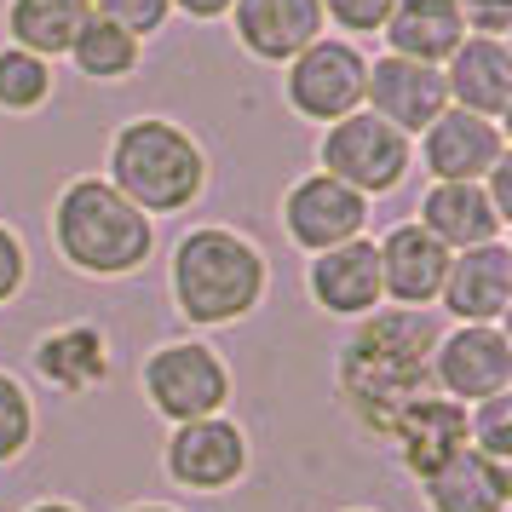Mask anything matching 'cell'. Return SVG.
<instances>
[{
    "mask_svg": "<svg viewBox=\"0 0 512 512\" xmlns=\"http://www.w3.org/2000/svg\"><path fill=\"white\" fill-rule=\"evenodd\" d=\"M443 340V323L426 311H380L357 328L340 351V374H334V392L351 409V420L374 432V438H392V426L420 397H432V351Z\"/></svg>",
    "mask_w": 512,
    "mask_h": 512,
    "instance_id": "obj_1",
    "label": "cell"
},
{
    "mask_svg": "<svg viewBox=\"0 0 512 512\" xmlns=\"http://www.w3.org/2000/svg\"><path fill=\"white\" fill-rule=\"evenodd\" d=\"M52 236H58V254L70 259L81 277H127L156 248L150 213L133 208L110 179H70L58 190Z\"/></svg>",
    "mask_w": 512,
    "mask_h": 512,
    "instance_id": "obj_2",
    "label": "cell"
},
{
    "mask_svg": "<svg viewBox=\"0 0 512 512\" xmlns=\"http://www.w3.org/2000/svg\"><path fill=\"white\" fill-rule=\"evenodd\" d=\"M110 185L139 213H185L208 185V156L185 127L139 116L110 144Z\"/></svg>",
    "mask_w": 512,
    "mask_h": 512,
    "instance_id": "obj_3",
    "label": "cell"
},
{
    "mask_svg": "<svg viewBox=\"0 0 512 512\" xmlns=\"http://www.w3.org/2000/svg\"><path fill=\"white\" fill-rule=\"evenodd\" d=\"M173 300L190 323H236L265 300V254L225 225L190 231L173 254Z\"/></svg>",
    "mask_w": 512,
    "mask_h": 512,
    "instance_id": "obj_4",
    "label": "cell"
},
{
    "mask_svg": "<svg viewBox=\"0 0 512 512\" xmlns=\"http://www.w3.org/2000/svg\"><path fill=\"white\" fill-rule=\"evenodd\" d=\"M323 173L351 185L357 196H386L409 173V133H397L392 121H380L374 110H351V116L328 121Z\"/></svg>",
    "mask_w": 512,
    "mask_h": 512,
    "instance_id": "obj_5",
    "label": "cell"
},
{
    "mask_svg": "<svg viewBox=\"0 0 512 512\" xmlns=\"http://www.w3.org/2000/svg\"><path fill=\"white\" fill-rule=\"evenodd\" d=\"M139 380L144 397L156 403V415H167L173 426L219 415L225 397H231V369L219 363L213 346H196V340H173V346L150 351Z\"/></svg>",
    "mask_w": 512,
    "mask_h": 512,
    "instance_id": "obj_6",
    "label": "cell"
},
{
    "mask_svg": "<svg viewBox=\"0 0 512 512\" xmlns=\"http://www.w3.org/2000/svg\"><path fill=\"white\" fill-rule=\"evenodd\" d=\"M363 52L351 41H311L300 58H288V104L305 121H340L363 110Z\"/></svg>",
    "mask_w": 512,
    "mask_h": 512,
    "instance_id": "obj_7",
    "label": "cell"
},
{
    "mask_svg": "<svg viewBox=\"0 0 512 512\" xmlns=\"http://www.w3.org/2000/svg\"><path fill=\"white\" fill-rule=\"evenodd\" d=\"M432 380L455 403H484L512 386V346L495 323H461L432 351Z\"/></svg>",
    "mask_w": 512,
    "mask_h": 512,
    "instance_id": "obj_8",
    "label": "cell"
},
{
    "mask_svg": "<svg viewBox=\"0 0 512 512\" xmlns=\"http://www.w3.org/2000/svg\"><path fill=\"white\" fill-rule=\"evenodd\" d=\"M248 472V438L225 415L185 420L167 438V478L179 489H231Z\"/></svg>",
    "mask_w": 512,
    "mask_h": 512,
    "instance_id": "obj_9",
    "label": "cell"
},
{
    "mask_svg": "<svg viewBox=\"0 0 512 512\" xmlns=\"http://www.w3.org/2000/svg\"><path fill=\"white\" fill-rule=\"evenodd\" d=\"M363 98L374 104V116L392 121L397 133H426L432 121L449 110V87H443L438 64H415V58H374L363 75Z\"/></svg>",
    "mask_w": 512,
    "mask_h": 512,
    "instance_id": "obj_10",
    "label": "cell"
},
{
    "mask_svg": "<svg viewBox=\"0 0 512 512\" xmlns=\"http://www.w3.org/2000/svg\"><path fill=\"white\" fill-rule=\"evenodd\" d=\"M282 219H288V236L300 248L323 254V248H340L351 236H363V225H369V196H357L351 185L328 179V173H311V179H300V185L288 190Z\"/></svg>",
    "mask_w": 512,
    "mask_h": 512,
    "instance_id": "obj_11",
    "label": "cell"
},
{
    "mask_svg": "<svg viewBox=\"0 0 512 512\" xmlns=\"http://www.w3.org/2000/svg\"><path fill=\"white\" fill-rule=\"evenodd\" d=\"M443 87L455 110H472L484 121H501L512 110V52L495 35H466L461 47L443 58Z\"/></svg>",
    "mask_w": 512,
    "mask_h": 512,
    "instance_id": "obj_12",
    "label": "cell"
},
{
    "mask_svg": "<svg viewBox=\"0 0 512 512\" xmlns=\"http://www.w3.org/2000/svg\"><path fill=\"white\" fill-rule=\"evenodd\" d=\"M426 167L438 179H461V185H478L495 162H507V133L495 121L472 116V110H443L432 127H426V144H420Z\"/></svg>",
    "mask_w": 512,
    "mask_h": 512,
    "instance_id": "obj_13",
    "label": "cell"
},
{
    "mask_svg": "<svg viewBox=\"0 0 512 512\" xmlns=\"http://www.w3.org/2000/svg\"><path fill=\"white\" fill-rule=\"evenodd\" d=\"M231 12L236 41L265 64H288L323 41V0H231Z\"/></svg>",
    "mask_w": 512,
    "mask_h": 512,
    "instance_id": "obj_14",
    "label": "cell"
},
{
    "mask_svg": "<svg viewBox=\"0 0 512 512\" xmlns=\"http://www.w3.org/2000/svg\"><path fill=\"white\" fill-rule=\"evenodd\" d=\"M438 300L461 323H495L512 300V248L507 242L461 248V254L449 259V277H443Z\"/></svg>",
    "mask_w": 512,
    "mask_h": 512,
    "instance_id": "obj_15",
    "label": "cell"
},
{
    "mask_svg": "<svg viewBox=\"0 0 512 512\" xmlns=\"http://www.w3.org/2000/svg\"><path fill=\"white\" fill-rule=\"evenodd\" d=\"M449 248H443L438 236L426 231V225H397L386 231L380 242V294H392L397 305H426L438 300L443 277H449Z\"/></svg>",
    "mask_w": 512,
    "mask_h": 512,
    "instance_id": "obj_16",
    "label": "cell"
},
{
    "mask_svg": "<svg viewBox=\"0 0 512 512\" xmlns=\"http://www.w3.org/2000/svg\"><path fill=\"white\" fill-rule=\"evenodd\" d=\"M311 300L334 317H363L380 300V248L369 236H351L340 248L311 259Z\"/></svg>",
    "mask_w": 512,
    "mask_h": 512,
    "instance_id": "obj_17",
    "label": "cell"
},
{
    "mask_svg": "<svg viewBox=\"0 0 512 512\" xmlns=\"http://www.w3.org/2000/svg\"><path fill=\"white\" fill-rule=\"evenodd\" d=\"M420 225L438 236L443 248H484V242H501V213L489 202L484 185H461V179H438L420 202Z\"/></svg>",
    "mask_w": 512,
    "mask_h": 512,
    "instance_id": "obj_18",
    "label": "cell"
},
{
    "mask_svg": "<svg viewBox=\"0 0 512 512\" xmlns=\"http://www.w3.org/2000/svg\"><path fill=\"white\" fill-rule=\"evenodd\" d=\"M392 443L403 449V466L415 478H432L449 455H461L472 432H466V409L455 397H420L409 415L392 426Z\"/></svg>",
    "mask_w": 512,
    "mask_h": 512,
    "instance_id": "obj_19",
    "label": "cell"
},
{
    "mask_svg": "<svg viewBox=\"0 0 512 512\" xmlns=\"http://www.w3.org/2000/svg\"><path fill=\"white\" fill-rule=\"evenodd\" d=\"M380 29H386L397 58L443 64L466 41V12H461V0H392V12H386Z\"/></svg>",
    "mask_w": 512,
    "mask_h": 512,
    "instance_id": "obj_20",
    "label": "cell"
},
{
    "mask_svg": "<svg viewBox=\"0 0 512 512\" xmlns=\"http://www.w3.org/2000/svg\"><path fill=\"white\" fill-rule=\"evenodd\" d=\"M426 484V501L432 512H501L512 495V472L507 461H489L478 455L472 443H466L461 455H449V461L432 472V478H420Z\"/></svg>",
    "mask_w": 512,
    "mask_h": 512,
    "instance_id": "obj_21",
    "label": "cell"
},
{
    "mask_svg": "<svg viewBox=\"0 0 512 512\" xmlns=\"http://www.w3.org/2000/svg\"><path fill=\"white\" fill-rule=\"evenodd\" d=\"M87 18H93L87 0H12L6 6L12 41L35 58H64L75 47V35L87 29Z\"/></svg>",
    "mask_w": 512,
    "mask_h": 512,
    "instance_id": "obj_22",
    "label": "cell"
},
{
    "mask_svg": "<svg viewBox=\"0 0 512 512\" xmlns=\"http://www.w3.org/2000/svg\"><path fill=\"white\" fill-rule=\"evenodd\" d=\"M35 369L41 380H52L58 392H87L98 386L110 363H104V334L93 323H70V328H52L47 340L35 346Z\"/></svg>",
    "mask_w": 512,
    "mask_h": 512,
    "instance_id": "obj_23",
    "label": "cell"
},
{
    "mask_svg": "<svg viewBox=\"0 0 512 512\" xmlns=\"http://www.w3.org/2000/svg\"><path fill=\"white\" fill-rule=\"evenodd\" d=\"M70 58L87 81H121V75L139 70V35H127L110 18H87V29L75 35Z\"/></svg>",
    "mask_w": 512,
    "mask_h": 512,
    "instance_id": "obj_24",
    "label": "cell"
},
{
    "mask_svg": "<svg viewBox=\"0 0 512 512\" xmlns=\"http://www.w3.org/2000/svg\"><path fill=\"white\" fill-rule=\"evenodd\" d=\"M52 93V64L35 58L24 47H6L0 52V110L24 116V110H41Z\"/></svg>",
    "mask_w": 512,
    "mask_h": 512,
    "instance_id": "obj_25",
    "label": "cell"
},
{
    "mask_svg": "<svg viewBox=\"0 0 512 512\" xmlns=\"http://www.w3.org/2000/svg\"><path fill=\"white\" fill-rule=\"evenodd\" d=\"M35 438V403L18 374H0V461H18Z\"/></svg>",
    "mask_w": 512,
    "mask_h": 512,
    "instance_id": "obj_26",
    "label": "cell"
},
{
    "mask_svg": "<svg viewBox=\"0 0 512 512\" xmlns=\"http://www.w3.org/2000/svg\"><path fill=\"white\" fill-rule=\"evenodd\" d=\"M466 432H472V449L489 455V461H512V397H484L478 403V415L466 420Z\"/></svg>",
    "mask_w": 512,
    "mask_h": 512,
    "instance_id": "obj_27",
    "label": "cell"
},
{
    "mask_svg": "<svg viewBox=\"0 0 512 512\" xmlns=\"http://www.w3.org/2000/svg\"><path fill=\"white\" fill-rule=\"evenodd\" d=\"M93 6V18H110L121 24L127 35H150V29L167 24V12H173V0H87Z\"/></svg>",
    "mask_w": 512,
    "mask_h": 512,
    "instance_id": "obj_28",
    "label": "cell"
},
{
    "mask_svg": "<svg viewBox=\"0 0 512 512\" xmlns=\"http://www.w3.org/2000/svg\"><path fill=\"white\" fill-rule=\"evenodd\" d=\"M386 12H392V0H323V18H334L351 35H374L386 24Z\"/></svg>",
    "mask_w": 512,
    "mask_h": 512,
    "instance_id": "obj_29",
    "label": "cell"
},
{
    "mask_svg": "<svg viewBox=\"0 0 512 512\" xmlns=\"http://www.w3.org/2000/svg\"><path fill=\"white\" fill-rule=\"evenodd\" d=\"M24 277H29V254H24V242H18V231H12V225H0V305L18 300Z\"/></svg>",
    "mask_w": 512,
    "mask_h": 512,
    "instance_id": "obj_30",
    "label": "cell"
},
{
    "mask_svg": "<svg viewBox=\"0 0 512 512\" xmlns=\"http://www.w3.org/2000/svg\"><path fill=\"white\" fill-rule=\"evenodd\" d=\"M461 12H466V35H507V24H512V0H461Z\"/></svg>",
    "mask_w": 512,
    "mask_h": 512,
    "instance_id": "obj_31",
    "label": "cell"
},
{
    "mask_svg": "<svg viewBox=\"0 0 512 512\" xmlns=\"http://www.w3.org/2000/svg\"><path fill=\"white\" fill-rule=\"evenodd\" d=\"M489 202H495V213H501V219L512 213V162L489 167Z\"/></svg>",
    "mask_w": 512,
    "mask_h": 512,
    "instance_id": "obj_32",
    "label": "cell"
},
{
    "mask_svg": "<svg viewBox=\"0 0 512 512\" xmlns=\"http://www.w3.org/2000/svg\"><path fill=\"white\" fill-rule=\"evenodd\" d=\"M173 6H179V12H190V18H202V24L231 12V0H173Z\"/></svg>",
    "mask_w": 512,
    "mask_h": 512,
    "instance_id": "obj_33",
    "label": "cell"
},
{
    "mask_svg": "<svg viewBox=\"0 0 512 512\" xmlns=\"http://www.w3.org/2000/svg\"><path fill=\"white\" fill-rule=\"evenodd\" d=\"M29 512H75L70 501H41V507H29Z\"/></svg>",
    "mask_w": 512,
    "mask_h": 512,
    "instance_id": "obj_34",
    "label": "cell"
},
{
    "mask_svg": "<svg viewBox=\"0 0 512 512\" xmlns=\"http://www.w3.org/2000/svg\"><path fill=\"white\" fill-rule=\"evenodd\" d=\"M127 512H173V507H127Z\"/></svg>",
    "mask_w": 512,
    "mask_h": 512,
    "instance_id": "obj_35",
    "label": "cell"
}]
</instances>
